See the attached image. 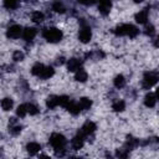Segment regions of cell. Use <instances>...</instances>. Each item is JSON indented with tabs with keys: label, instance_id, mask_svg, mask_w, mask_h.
Returning <instances> with one entry per match:
<instances>
[{
	"label": "cell",
	"instance_id": "obj_13",
	"mask_svg": "<svg viewBox=\"0 0 159 159\" xmlns=\"http://www.w3.org/2000/svg\"><path fill=\"white\" fill-rule=\"evenodd\" d=\"M155 103H157V96H155L154 93H152V92L147 93L145 97H144V104H145L147 107L152 108V107L155 106Z\"/></svg>",
	"mask_w": 159,
	"mask_h": 159
},
{
	"label": "cell",
	"instance_id": "obj_4",
	"mask_svg": "<svg viewBox=\"0 0 159 159\" xmlns=\"http://www.w3.org/2000/svg\"><path fill=\"white\" fill-rule=\"evenodd\" d=\"M158 81V75L155 72H147L144 73L143 77V88L149 89L150 87H153Z\"/></svg>",
	"mask_w": 159,
	"mask_h": 159
},
{
	"label": "cell",
	"instance_id": "obj_9",
	"mask_svg": "<svg viewBox=\"0 0 159 159\" xmlns=\"http://www.w3.org/2000/svg\"><path fill=\"white\" fill-rule=\"evenodd\" d=\"M80 68H81V61H80L78 58L72 57V58H70V60L67 61V70H68L70 72H76V71L80 70Z\"/></svg>",
	"mask_w": 159,
	"mask_h": 159
},
{
	"label": "cell",
	"instance_id": "obj_15",
	"mask_svg": "<svg viewBox=\"0 0 159 159\" xmlns=\"http://www.w3.org/2000/svg\"><path fill=\"white\" fill-rule=\"evenodd\" d=\"M21 128H22V127H21L20 124H17L14 118H11L10 124H9V132H10L12 135H16V134H19V133L21 132Z\"/></svg>",
	"mask_w": 159,
	"mask_h": 159
},
{
	"label": "cell",
	"instance_id": "obj_33",
	"mask_svg": "<svg viewBox=\"0 0 159 159\" xmlns=\"http://www.w3.org/2000/svg\"><path fill=\"white\" fill-rule=\"evenodd\" d=\"M24 57H25V55H24L21 51H15V52L12 53V60H14V61H16V62L22 61V60H24Z\"/></svg>",
	"mask_w": 159,
	"mask_h": 159
},
{
	"label": "cell",
	"instance_id": "obj_16",
	"mask_svg": "<svg viewBox=\"0 0 159 159\" xmlns=\"http://www.w3.org/2000/svg\"><path fill=\"white\" fill-rule=\"evenodd\" d=\"M148 20V10H140L139 12L135 14V21L138 24H145Z\"/></svg>",
	"mask_w": 159,
	"mask_h": 159
},
{
	"label": "cell",
	"instance_id": "obj_36",
	"mask_svg": "<svg viewBox=\"0 0 159 159\" xmlns=\"http://www.w3.org/2000/svg\"><path fill=\"white\" fill-rule=\"evenodd\" d=\"M63 60H65L63 57H60L58 61H57V63H58V65H62V63H63Z\"/></svg>",
	"mask_w": 159,
	"mask_h": 159
},
{
	"label": "cell",
	"instance_id": "obj_14",
	"mask_svg": "<svg viewBox=\"0 0 159 159\" xmlns=\"http://www.w3.org/2000/svg\"><path fill=\"white\" fill-rule=\"evenodd\" d=\"M77 104H78V107H80L81 111H87V109L91 108L92 101L89 98H87V97H82V98H80V101H78Z\"/></svg>",
	"mask_w": 159,
	"mask_h": 159
},
{
	"label": "cell",
	"instance_id": "obj_19",
	"mask_svg": "<svg viewBox=\"0 0 159 159\" xmlns=\"http://www.w3.org/2000/svg\"><path fill=\"white\" fill-rule=\"evenodd\" d=\"M43 70H45V65H42V63L37 62V63H35V65L32 66V68H31V73H32L34 76L40 77V76L42 75Z\"/></svg>",
	"mask_w": 159,
	"mask_h": 159
},
{
	"label": "cell",
	"instance_id": "obj_32",
	"mask_svg": "<svg viewBox=\"0 0 159 159\" xmlns=\"http://www.w3.org/2000/svg\"><path fill=\"white\" fill-rule=\"evenodd\" d=\"M26 107H27V113H29L30 116H35V114L39 113V108H37L35 104L30 103V104H26Z\"/></svg>",
	"mask_w": 159,
	"mask_h": 159
},
{
	"label": "cell",
	"instance_id": "obj_23",
	"mask_svg": "<svg viewBox=\"0 0 159 159\" xmlns=\"http://www.w3.org/2000/svg\"><path fill=\"white\" fill-rule=\"evenodd\" d=\"M113 83H114V86L117 88H123L125 86V78H124V76L123 75H117L114 77V80H113Z\"/></svg>",
	"mask_w": 159,
	"mask_h": 159
},
{
	"label": "cell",
	"instance_id": "obj_29",
	"mask_svg": "<svg viewBox=\"0 0 159 159\" xmlns=\"http://www.w3.org/2000/svg\"><path fill=\"white\" fill-rule=\"evenodd\" d=\"M4 6H5L7 10H15V9L19 6V2L15 1V0H5V1H4Z\"/></svg>",
	"mask_w": 159,
	"mask_h": 159
},
{
	"label": "cell",
	"instance_id": "obj_8",
	"mask_svg": "<svg viewBox=\"0 0 159 159\" xmlns=\"http://www.w3.org/2000/svg\"><path fill=\"white\" fill-rule=\"evenodd\" d=\"M36 34H37V31H36L35 27H26V29L22 30L21 36H22V39H24L25 41H31V40L35 39Z\"/></svg>",
	"mask_w": 159,
	"mask_h": 159
},
{
	"label": "cell",
	"instance_id": "obj_37",
	"mask_svg": "<svg viewBox=\"0 0 159 159\" xmlns=\"http://www.w3.org/2000/svg\"><path fill=\"white\" fill-rule=\"evenodd\" d=\"M70 159H82V158L81 157H71Z\"/></svg>",
	"mask_w": 159,
	"mask_h": 159
},
{
	"label": "cell",
	"instance_id": "obj_17",
	"mask_svg": "<svg viewBox=\"0 0 159 159\" xmlns=\"http://www.w3.org/2000/svg\"><path fill=\"white\" fill-rule=\"evenodd\" d=\"M87 78H88V73H87L83 68H80V70L76 71V73H75V80H76L77 82H86Z\"/></svg>",
	"mask_w": 159,
	"mask_h": 159
},
{
	"label": "cell",
	"instance_id": "obj_30",
	"mask_svg": "<svg viewBox=\"0 0 159 159\" xmlns=\"http://www.w3.org/2000/svg\"><path fill=\"white\" fill-rule=\"evenodd\" d=\"M116 155H117V158H119V159H128L129 152H128L125 148H120V149H117Z\"/></svg>",
	"mask_w": 159,
	"mask_h": 159
},
{
	"label": "cell",
	"instance_id": "obj_21",
	"mask_svg": "<svg viewBox=\"0 0 159 159\" xmlns=\"http://www.w3.org/2000/svg\"><path fill=\"white\" fill-rule=\"evenodd\" d=\"M46 106L50 108V109H53L58 106V96H50L47 97L46 99Z\"/></svg>",
	"mask_w": 159,
	"mask_h": 159
},
{
	"label": "cell",
	"instance_id": "obj_35",
	"mask_svg": "<svg viewBox=\"0 0 159 159\" xmlns=\"http://www.w3.org/2000/svg\"><path fill=\"white\" fill-rule=\"evenodd\" d=\"M39 159H51L48 155H46V154H42V155H40L39 157Z\"/></svg>",
	"mask_w": 159,
	"mask_h": 159
},
{
	"label": "cell",
	"instance_id": "obj_12",
	"mask_svg": "<svg viewBox=\"0 0 159 159\" xmlns=\"http://www.w3.org/2000/svg\"><path fill=\"white\" fill-rule=\"evenodd\" d=\"M41 149V145L36 142H30L27 145H26V150L30 155H36Z\"/></svg>",
	"mask_w": 159,
	"mask_h": 159
},
{
	"label": "cell",
	"instance_id": "obj_7",
	"mask_svg": "<svg viewBox=\"0 0 159 159\" xmlns=\"http://www.w3.org/2000/svg\"><path fill=\"white\" fill-rule=\"evenodd\" d=\"M21 34H22V29H21L20 25H16V24L9 26L7 30H6V36L9 39H17V37L21 36Z\"/></svg>",
	"mask_w": 159,
	"mask_h": 159
},
{
	"label": "cell",
	"instance_id": "obj_24",
	"mask_svg": "<svg viewBox=\"0 0 159 159\" xmlns=\"http://www.w3.org/2000/svg\"><path fill=\"white\" fill-rule=\"evenodd\" d=\"M43 19H45V15H43L41 11H34V12L31 14V20H32L35 24H40V22H42Z\"/></svg>",
	"mask_w": 159,
	"mask_h": 159
},
{
	"label": "cell",
	"instance_id": "obj_2",
	"mask_svg": "<svg viewBox=\"0 0 159 159\" xmlns=\"http://www.w3.org/2000/svg\"><path fill=\"white\" fill-rule=\"evenodd\" d=\"M42 36L45 37L46 41H48L51 43H55V42H58V41L62 40L63 34L57 27H46L42 31Z\"/></svg>",
	"mask_w": 159,
	"mask_h": 159
},
{
	"label": "cell",
	"instance_id": "obj_3",
	"mask_svg": "<svg viewBox=\"0 0 159 159\" xmlns=\"http://www.w3.org/2000/svg\"><path fill=\"white\" fill-rule=\"evenodd\" d=\"M50 144L53 147V149L65 148V145H66V138L62 134H60V133H53L50 137Z\"/></svg>",
	"mask_w": 159,
	"mask_h": 159
},
{
	"label": "cell",
	"instance_id": "obj_10",
	"mask_svg": "<svg viewBox=\"0 0 159 159\" xmlns=\"http://www.w3.org/2000/svg\"><path fill=\"white\" fill-rule=\"evenodd\" d=\"M111 9H112V2L111 1H102V2L98 4V11L103 16H107L109 14Z\"/></svg>",
	"mask_w": 159,
	"mask_h": 159
},
{
	"label": "cell",
	"instance_id": "obj_18",
	"mask_svg": "<svg viewBox=\"0 0 159 159\" xmlns=\"http://www.w3.org/2000/svg\"><path fill=\"white\" fill-rule=\"evenodd\" d=\"M137 145H138V140H137L135 138H133L132 135H128V137H127V140H125V145H124V148L129 152V150H133Z\"/></svg>",
	"mask_w": 159,
	"mask_h": 159
},
{
	"label": "cell",
	"instance_id": "obj_1",
	"mask_svg": "<svg viewBox=\"0 0 159 159\" xmlns=\"http://www.w3.org/2000/svg\"><path fill=\"white\" fill-rule=\"evenodd\" d=\"M114 34L117 36H129L130 39H134L139 34V30L137 26H134L132 24H123V25H119L116 27Z\"/></svg>",
	"mask_w": 159,
	"mask_h": 159
},
{
	"label": "cell",
	"instance_id": "obj_6",
	"mask_svg": "<svg viewBox=\"0 0 159 159\" xmlns=\"http://www.w3.org/2000/svg\"><path fill=\"white\" fill-rule=\"evenodd\" d=\"M92 39V31H91V27L89 26H82L80 32H78V40L82 42V43H87L89 42Z\"/></svg>",
	"mask_w": 159,
	"mask_h": 159
},
{
	"label": "cell",
	"instance_id": "obj_27",
	"mask_svg": "<svg viewBox=\"0 0 159 159\" xmlns=\"http://www.w3.org/2000/svg\"><path fill=\"white\" fill-rule=\"evenodd\" d=\"M52 10H53L55 12H58V14H63V12L66 11V7H65V5H63L62 2H60V1H56V2H53V4H52Z\"/></svg>",
	"mask_w": 159,
	"mask_h": 159
},
{
	"label": "cell",
	"instance_id": "obj_31",
	"mask_svg": "<svg viewBox=\"0 0 159 159\" xmlns=\"http://www.w3.org/2000/svg\"><path fill=\"white\" fill-rule=\"evenodd\" d=\"M70 102H71V101H70V98H68L67 96H58V106L66 108V106H67Z\"/></svg>",
	"mask_w": 159,
	"mask_h": 159
},
{
	"label": "cell",
	"instance_id": "obj_25",
	"mask_svg": "<svg viewBox=\"0 0 159 159\" xmlns=\"http://www.w3.org/2000/svg\"><path fill=\"white\" fill-rule=\"evenodd\" d=\"M53 73H55V70H53L51 66H45V70H43L42 75L40 76V78H42V80H47V78L52 77Z\"/></svg>",
	"mask_w": 159,
	"mask_h": 159
},
{
	"label": "cell",
	"instance_id": "obj_11",
	"mask_svg": "<svg viewBox=\"0 0 159 159\" xmlns=\"http://www.w3.org/2000/svg\"><path fill=\"white\" fill-rule=\"evenodd\" d=\"M83 144H84V138H82L81 135H76V137H73L72 138V140H71V147H72V149H75V150H80L82 147H83Z\"/></svg>",
	"mask_w": 159,
	"mask_h": 159
},
{
	"label": "cell",
	"instance_id": "obj_5",
	"mask_svg": "<svg viewBox=\"0 0 159 159\" xmlns=\"http://www.w3.org/2000/svg\"><path fill=\"white\" fill-rule=\"evenodd\" d=\"M96 130V124L93 122H86L80 129H78V135H81L82 138H86V137H89L91 134H93Z\"/></svg>",
	"mask_w": 159,
	"mask_h": 159
},
{
	"label": "cell",
	"instance_id": "obj_26",
	"mask_svg": "<svg viewBox=\"0 0 159 159\" xmlns=\"http://www.w3.org/2000/svg\"><path fill=\"white\" fill-rule=\"evenodd\" d=\"M124 108H125V103L123 101H119V99L113 102V104H112V109L114 112H123Z\"/></svg>",
	"mask_w": 159,
	"mask_h": 159
},
{
	"label": "cell",
	"instance_id": "obj_34",
	"mask_svg": "<svg viewBox=\"0 0 159 159\" xmlns=\"http://www.w3.org/2000/svg\"><path fill=\"white\" fill-rule=\"evenodd\" d=\"M145 34L148 35V36H154L155 35V27L153 26V25H148L147 27H145Z\"/></svg>",
	"mask_w": 159,
	"mask_h": 159
},
{
	"label": "cell",
	"instance_id": "obj_28",
	"mask_svg": "<svg viewBox=\"0 0 159 159\" xmlns=\"http://www.w3.org/2000/svg\"><path fill=\"white\" fill-rule=\"evenodd\" d=\"M16 114H17V117H20V118H24V117L27 114V107H26V104H20V106L16 108Z\"/></svg>",
	"mask_w": 159,
	"mask_h": 159
},
{
	"label": "cell",
	"instance_id": "obj_20",
	"mask_svg": "<svg viewBox=\"0 0 159 159\" xmlns=\"http://www.w3.org/2000/svg\"><path fill=\"white\" fill-rule=\"evenodd\" d=\"M0 106H1V108H2L4 111H10V109L12 108V106H14V101H12L10 97H5V98L1 99Z\"/></svg>",
	"mask_w": 159,
	"mask_h": 159
},
{
	"label": "cell",
	"instance_id": "obj_22",
	"mask_svg": "<svg viewBox=\"0 0 159 159\" xmlns=\"http://www.w3.org/2000/svg\"><path fill=\"white\" fill-rule=\"evenodd\" d=\"M66 109H67L71 114H73V116H77V114L81 112V109H80V107H78V104H77V103H75V102H72V101L66 106Z\"/></svg>",
	"mask_w": 159,
	"mask_h": 159
}]
</instances>
